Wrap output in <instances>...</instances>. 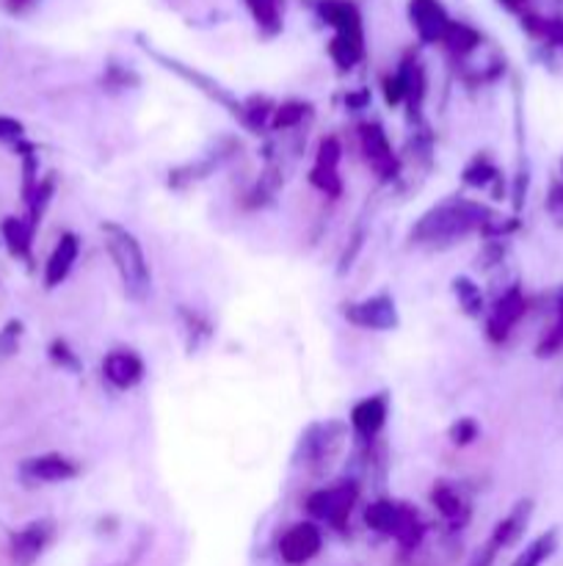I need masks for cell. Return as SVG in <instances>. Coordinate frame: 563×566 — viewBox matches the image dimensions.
Segmentation results:
<instances>
[{
  "mask_svg": "<svg viewBox=\"0 0 563 566\" xmlns=\"http://www.w3.org/2000/svg\"><path fill=\"white\" fill-rule=\"evenodd\" d=\"M105 247H108L110 260H114L116 271H119V280L125 285V293L136 302H144L152 291V276H149L147 258H144L141 243L136 241V235L116 224H105Z\"/></svg>",
  "mask_w": 563,
  "mask_h": 566,
  "instance_id": "obj_1",
  "label": "cell"
},
{
  "mask_svg": "<svg viewBox=\"0 0 563 566\" xmlns=\"http://www.w3.org/2000/svg\"><path fill=\"white\" fill-rule=\"evenodd\" d=\"M478 221V210L472 205H445V208L434 210L431 216H425L417 227V235L425 241H450V238L464 235L469 232V227Z\"/></svg>",
  "mask_w": 563,
  "mask_h": 566,
  "instance_id": "obj_2",
  "label": "cell"
},
{
  "mask_svg": "<svg viewBox=\"0 0 563 566\" xmlns=\"http://www.w3.org/2000/svg\"><path fill=\"white\" fill-rule=\"evenodd\" d=\"M364 520H368L370 528L381 531V534H395L401 536L403 542H417L419 536L417 523H414L412 514H408L406 509L395 506V503H373V506L368 509V514H364Z\"/></svg>",
  "mask_w": 563,
  "mask_h": 566,
  "instance_id": "obj_3",
  "label": "cell"
},
{
  "mask_svg": "<svg viewBox=\"0 0 563 566\" xmlns=\"http://www.w3.org/2000/svg\"><path fill=\"white\" fill-rule=\"evenodd\" d=\"M320 551V531L315 525L301 523L293 525L285 536L279 539V556L287 564H304Z\"/></svg>",
  "mask_w": 563,
  "mask_h": 566,
  "instance_id": "obj_4",
  "label": "cell"
},
{
  "mask_svg": "<svg viewBox=\"0 0 563 566\" xmlns=\"http://www.w3.org/2000/svg\"><path fill=\"white\" fill-rule=\"evenodd\" d=\"M353 497H357V492H353L351 486H337V490L318 492V495L309 497V512H312L315 517H323L329 520V523L340 525L342 520H346V514L351 512Z\"/></svg>",
  "mask_w": 563,
  "mask_h": 566,
  "instance_id": "obj_5",
  "label": "cell"
},
{
  "mask_svg": "<svg viewBox=\"0 0 563 566\" xmlns=\"http://www.w3.org/2000/svg\"><path fill=\"white\" fill-rule=\"evenodd\" d=\"M50 539V525L47 523H33L28 528L17 531L11 536V558L20 566H31L39 558V553L44 551Z\"/></svg>",
  "mask_w": 563,
  "mask_h": 566,
  "instance_id": "obj_6",
  "label": "cell"
},
{
  "mask_svg": "<svg viewBox=\"0 0 563 566\" xmlns=\"http://www.w3.org/2000/svg\"><path fill=\"white\" fill-rule=\"evenodd\" d=\"M105 376H108L110 385L127 390V387H132V385H138V381H141L144 365H141V359L136 357V354L114 352L108 359H105Z\"/></svg>",
  "mask_w": 563,
  "mask_h": 566,
  "instance_id": "obj_7",
  "label": "cell"
},
{
  "mask_svg": "<svg viewBox=\"0 0 563 566\" xmlns=\"http://www.w3.org/2000/svg\"><path fill=\"white\" fill-rule=\"evenodd\" d=\"M22 473L33 481H66L72 479L77 470L70 459L50 453V457H39V459H31V462H25Z\"/></svg>",
  "mask_w": 563,
  "mask_h": 566,
  "instance_id": "obj_8",
  "label": "cell"
},
{
  "mask_svg": "<svg viewBox=\"0 0 563 566\" xmlns=\"http://www.w3.org/2000/svg\"><path fill=\"white\" fill-rule=\"evenodd\" d=\"M362 144H364V155H368V160L373 169H379L381 175H390V169H395L390 142H386V136L381 133V127H375V125L364 127Z\"/></svg>",
  "mask_w": 563,
  "mask_h": 566,
  "instance_id": "obj_9",
  "label": "cell"
},
{
  "mask_svg": "<svg viewBox=\"0 0 563 566\" xmlns=\"http://www.w3.org/2000/svg\"><path fill=\"white\" fill-rule=\"evenodd\" d=\"M75 258H77V238L64 235L59 241V247H55V252L50 254V260H47V274H44L47 287H55L59 282H64V276L70 274Z\"/></svg>",
  "mask_w": 563,
  "mask_h": 566,
  "instance_id": "obj_10",
  "label": "cell"
},
{
  "mask_svg": "<svg viewBox=\"0 0 563 566\" xmlns=\"http://www.w3.org/2000/svg\"><path fill=\"white\" fill-rule=\"evenodd\" d=\"M522 313H524V298L519 296V291H511L508 296H502L500 302H497L495 315H491V324H489L491 335L506 337L508 329L522 318Z\"/></svg>",
  "mask_w": 563,
  "mask_h": 566,
  "instance_id": "obj_11",
  "label": "cell"
},
{
  "mask_svg": "<svg viewBox=\"0 0 563 566\" xmlns=\"http://www.w3.org/2000/svg\"><path fill=\"white\" fill-rule=\"evenodd\" d=\"M384 418H386L384 398H368V401L357 403L351 412L353 426H357L359 434H364V437H373L375 431L384 426Z\"/></svg>",
  "mask_w": 563,
  "mask_h": 566,
  "instance_id": "obj_12",
  "label": "cell"
},
{
  "mask_svg": "<svg viewBox=\"0 0 563 566\" xmlns=\"http://www.w3.org/2000/svg\"><path fill=\"white\" fill-rule=\"evenodd\" d=\"M351 318L362 326H373V329H386L395 324V307L390 298H373V302L359 304L351 313Z\"/></svg>",
  "mask_w": 563,
  "mask_h": 566,
  "instance_id": "obj_13",
  "label": "cell"
},
{
  "mask_svg": "<svg viewBox=\"0 0 563 566\" xmlns=\"http://www.w3.org/2000/svg\"><path fill=\"white\" fill-rule=\"evenodd\" d=\"M3 235H6V241H9L11 252L20 254V258H28V249H31V230H28L22 221H17V219L6 221Z\"/></svg>",
  "mask_w": 563,
  "mask_h": 566,
  "instance_id": "obj_14",
  "label": "cell"
},
{
  "mask_svg": "<svg viewBox=\"0 0 563 566\" xmlns=\"http://www.w3.org/2000/svg\"><path fill=\"white\" fill-rule=\"evenodd\" d=\"M552 545H555V536H541L539 542H533V545L519 556V562L513 566H541V562L552 553Z\"/></svg>",
  "mask_w": 563,
  "mask_h": 566,
  "instance_id": "obj_15",
  "label": "cell"
},
{
  "mask_svg": "<svg viewBox=\"0 0 563 566\" xmlns=\"http://www.w3.org/2000/svg\"><path fill=\"white\" fill-rule=\"evenodd\" d=\"M557 348H563V293H561V298H557L555 324H552V329L546 332L544 343H541V354H552V352H557Z\"/></svg>",
  "mask_w": 563,
  "mask_h": 566,
  "instance_id": "obj_16",
  "label": "cell"
},
{
  "mask_svg": "<svg viewBox=\"0 0 563 566\" xmlns=\"http://www.w3.org/2000/svg\"><path fill=\"white\" fill-rule=\"evenodd\" d=\"M434 503L439 506V512L445 514V517H458V512H461V497L453 490H447V486L434 490Z\"/></svg>",
  "mask_w": 563,
  "mask_h": 566,
  "instance_id": "obj_17",
  "label": "cell"
},
{
  "mask_svg": "<svg viewBox=\"0 0 563 566\" xmlns=\"http://www.w3.org/2000/svg\"><path fill=\"white\" fill-rule=\"evenodd\" d=\"M17 337H20V324H17V321H11V324L0 332V357H6V354L14 352Z\"/></svg>",
  "mask_w": 563,
  "mask_h": 566,
  "instance_id": "obj_18",
  "label": "cell"
},
{
  "mask_svg": "<svg viewBox=\"0 0 563 566\" xmlns=\"http://www.w3.org/2000/svg\"><path fill=\"white\" fill-rule=\"evenodd\" d=\"M22 133V125L20 122H14V119H3V116H0V138H6V142H11V138H17Z\"/></svg>",
  "mask_w": 563,
  "mask_h": 566,
  "instance_id": "obj_19",
  "label": "cell"
}]
</instances>
